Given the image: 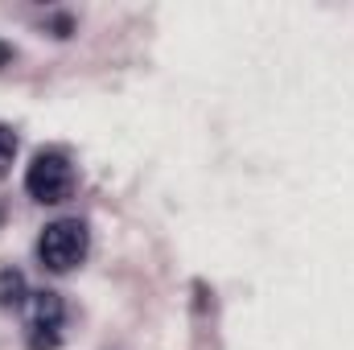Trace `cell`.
Here are the masks:
<instances>
[{
    "instance_id": "cell-2",
    "label": "cell",
    "mask_w": 354,
    "mask_h": 350,
    "mask_svg": "<svg viewBox=\"0 0 354 350\" xmlns=\"http://www.w3.org/2000/svg\"><path fill=\"white\" fill-rule=\"evenodd\" d=\"M25 190L33 202H66L75 194V165L62 153H37L25 169Z\"/></svg>"
},
{
    "instance_id": "cell-1",
    "label": "cell",
    "mask_w": 354,
    "mask_h": 350,
    "mask_svg": "<svg viewBox=\"0 0 354 350\" xmlns=\"http://www.w3.org/2000/svg\"><path fill=\"white\" fill-rule=\"evenodd\" d=\"M87 223H79V219H58V223H50L46 231H41V239H37V260L46 264L50 272H71V268H79V264L87 260Z\"/></svg>"
},
{
    "instance_id": "cell-5",
    "label": "cell",
    "mask_w": 354,
    "mask_h": 350,
    "mask_svg": "<svg viewBox=\"0 0 354 350\" xmlns=\"http://www.w3.org/2000/svg\"><path fill=\"white\" fill-rule=\"evenodd\" d=\"M12 157H17V132L8 124H0V174L12 165Z\"/></svg>"
},
{
    "instance_id": "cell-4",
    "label": "cell",
    "mask_w": 354,
    "mask_h": 350,
    "mask_svg": "<svg viewBox=\"0 0 354 350\" xmlns=\"http://www.w3.org/2000/svg\"><path fill=\"white\" fill-rule=\"evenodd\" d=\"M25 305V276L17 268H4L0 272V309H17Z\"/></svg>"
},
{
    "instance_id": "cell-3",
    "label": "cell",
    "mask_w": 354,
    "mask_h": 350,
    "mask_svg": "<svg viewBox=\"0 0 354 350\" xmlns=\"http://www.w3.org/2000/svg\"><path fill=\"white\" fill-rule=\"evenodd\" d=\"M62 326V297L58 293H33L29 301V350H54Z\"/></svg>"
}]
</instances>
